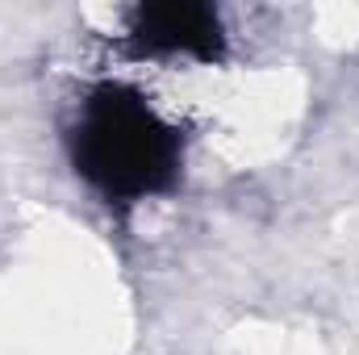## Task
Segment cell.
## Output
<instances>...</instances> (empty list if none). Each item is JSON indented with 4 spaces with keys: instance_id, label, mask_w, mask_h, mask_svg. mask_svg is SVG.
<instances>
[{
    "instance_id": "7a4b0ae2",
    "label": "cell",
    "mask_w": 359,
    "mask_h": 355,
    "mask_svg": "<svg viewBox=\"0 0 359 355\" xmlns=\"http://www.w3.org/2000/svg\"><path fill=\"white\" fill-rule=\"evenodd\" d=\"M130 42L155 59H213L222 21L205 4H142L130 17Z\"/></svg>"
},
{
    "instance_id": "6da1fadb",
    "label": "cell",
    "mask_w": 359,
    "mask_h": 355,
    "mask_svg": "<svg viewBox=\"0 0 359 355\" xmlns=\"http://www.w3.org/2000/svg\"><path fill=\"white\" fill-rule=\"evenodd\" d=\"M80 172L109 201H142L168 188L180 168L176 130L130 88L104 84L80 105L72 130Z\"/></svg>"
}]
</instances>
